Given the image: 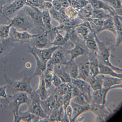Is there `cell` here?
<instances>
[{
    "instance_id": "6da1fadb",
    "label": "cell",
    "mask_w": 122,
    "mask_h": 122,
    "mask_svg": "<svg viewBox=\"0 0 122 122\" xmlns=\"http://www.w3.org/2000/svg\"><path fill=\"white\" fill-rule=\"evenodd\" d=\"M26 92H17L12 95H7L9 102L8 109L12 112L14 118L19 116V110L21 105L26 104L29 106L30 104L31 99L28 95Z\"/></svg>"
},
{
    "instance_id": "7a4b0ae2",
    "label": "cell",
    "mask_w": 122,
    "mask_h": 122,
    "mask_svg": "<svg viewBox=\"0 0 122 122\" xmlns=\"http://www.w3.org/2000/svg\"><path fill=\"white\" fill-rule=\"evenodd\" d=\"M4 78L7 84L12 88L13 93L22 92L30 95L34 90L30 84V77H25L20 80L16 81L11 79L5 74Z\"/></svg>"
},
{
    "instance_id": "3957f363",
    "label": "cell",
    "mask_w": 122,
    "mask_h": 122,
    "mask_svg": "<svg viewBox=\"0 0 122 122\" xmlns=\"http://www.w3.org/2000/svg\"><path fill=\"white\" fill-rule=\"evenodd\" d=\"M94 36L97 45L98 56L100 60L99 63L110 67L114 71L122 72V69L113 65L110 62L109 60L110 53L108 49L103 43L99 40L96 34H94Z\"/></svg>"
},
{
    "instance_id": "277c9868",
    "label": "cell",
    "mask_w": 122,
    "mask_h": 122,
    "mask_svg": "<svg viewBox=\"0 0 122 122\" xmlns=\"http://www.w3.org/2000/svg\"><path fill=\"white\" fill-rule=\"evenodd\" d=\"M90 106V110L95 115L97 122H105L114 114L109 110L105 104H99L92 103Z\"/></svg>"
},
{
    "instance_id": "5b68a950",
    "label": "cell",
    "mask_w": 122,
    "mask_h": 122,
    "mask_svg": "<svg viewBox=\"0 0 122 122\" xmlns=\"http://www.w3.org/2000/svg\"><path fill=\"white\" fill-rule=\"evenodd\" d=\"M30 95L31 101L27 110L40 118H48L49 116L45 113L41 106L39 96L35 90H34Z\"/></svg>"
},
{
    "instance_id": "8992f818",
    "label": "cell",
    "mask_w": 122,
    "mask_h": 122,
    "mask_svg": "<svg viewBox=\"0 0 122 122\" xmlns=\"http://www.w3.org/2000/svg\"><path fill=\"white\" fill-rule=\"evenodd\" d=\"M12 24V26L17 29H20L23 31H32L34 25L24 16L19 13L17 14L11 19H7Z\"/></svg>"
},
{
    "instance_id": "52a82bcc",
    "label": "cell",
    "mask_w": 122,
    "mask_h": 122,
    "mask_svg": "<svg viewBox=\"0 0 122 122\" xmlns=\"http://www.w3.org/2000/svg\"><path fill=\"white\" fill-rule=\"evenodd\" d=\"M38 35L32 34L27 31H19L13 27L11 28L9 34L12 42H18L21 43H30V39Z\"/></svg>"
},
{
    "instance_id": "ba28073f",
    "label": "cell",
    "mask_w": 122,
    "mask_h": 122,
    "mask_svg": "<svg viewBox=\"0 0 122 122\" xmlns=\"http://www.w3.org/2000/svg\"><path fill=\"white\" fill-rule=\"evenodd\" d=\"M30 43L32 47L39 49L47 48L53 46L47 36L46 31L38 34L31 38Z\"/></svg>"
},
{
    "instance_id": "9c48e42d",
    "label": "cell",
    "mask_w": 122,
    "mask_h": 122,
    "mask_svg": "<svg viewBox=\"0 0 122 122\" xmlns=\"http://www.w3.org/2000/svg\"><path fill=\"white\" fill-rule=\"evenodd\" d=\"M41 106L45 113L49 116L52 111L60 107L58 104L56 95H50L46 100L40 101Z\"/></svg>"
},
{
    "instance_id": "30bf717a",
    "label": "cell",
    "mask_w": 122,
    "mask_h": 122,
    "mask_svg": "<svg viewBox=\"0 0 122 122\" xmlns=\"http://www.w3.org/2000/svg\"><path fill=\"white\" fill-rule=\"evenodd\" d=\"M39 77L38 86L35 91L39 95L41 100L43 101L46 99L50 95L54 93L55 87L52 85L50 88L47 89L46 87L43 73Z\"/></svg>"
},
{
    "instance_id": "8fae6325",
    "label": "cell",
    "mask_w": 122,
    "mask_h": 122,
    "mask_svg": "<svg viewBox=\"0 0 122 122\" xmlns=\"http://www.w3.org/2000/svg\"><path fill=\"white\" fill-rule=\"evenodd\" d=\"M68 61L66 54L62 49V46H60L54 52L47 64L53 65L57 64L66 65Z\"/></svg>"
},
{
    "instance_id": "7c38bea8",
    "label": "cell",
    "mask_w": 122,
    "mask_h": 122,
    "mask_svg": "<svg viewBox=\"0 0 122 122\" xmlns=\"http://www.w3.org/2000/svg\"><path fill=\"white\" fill-rule=\"evenodd\" d=\"M60 46H53L44 49H39L32 47L39 58L44 63L47 64L51 59L55 51Z\"/></svg>"
},
{
    "instance_id": "4fadbf2b",
    "label": "cell",
    "mask_w": 122,
    "mask_h": 122,
    "mask_svg": "<svg viewBox=\"0 0 122 122\" xmlns=\"http://www.w3.org/2000/svg\"><path fill=\"white\" fill-rule=\"evenodd\" d=\"M104 75L102 89L109 90L113 88H122V78Z\"/></svg>"
},
{
    "instance_id": "5bb4252c",
    "label": "cell",
    "mask_w": 122,
    "mask_h": 122,
    "mask_svg": "<svg viewBox=\"0 0 122 122\" xmlns=\"http://www.w3.org/2000/svg\"><path fill=\"white\" fill-rule=\"evenodd\" d=\"M28 52L34 56L36 63L35 71L33 75L30 77L32 78L37 76H39L42 74L46 69L47 64L44 63L39 58L32 47L28 45Z\"/></svg>"
},
{
    "instance_id": "9a60e30c",
    "label": "cell",
    "mask_w": 122,
    "mask_h": 122,
    "mask_svg": "<svg viewBox=\"0 0 122 122\" xmlns=\"http://www.w3.org/2000/svg\"><path fill=\"white\" fill-rule=\"evenodd\" d=\"M71 82L74 86L91 99V94L92 90L88 82L80 79L71 78Z\"/></svg>"
},
{
    "instance_id": "2e32d148",
    "label": "cell",
    "mask_w": 122,
    "mask_h": 122,
    "mask_svg": "<svg viewBox=\"0 0 122 122\" xmlns=\"http://www.w3.org/2000/svg\"><path fill=\"white\" fill-rule=\"evenodd\" d=\"M89 3L93 9H102L112 17L117 15L114 9L107 2L101 0H91Z\"/></svg>"
},
{
    "instance_id": "e0dca14e",
    "label": "cell",
    "mask_w": 122,
    "mask_h": 122,
    "mask_svg": "<svg viewBox=\"0 0 122 122\" xmlns=\"http://www.w3.org/2000/svg\"><path fill=\"white\" fill-rule=\"evenodd\" d=\"M70 105L72 110L71 122H73L80 114L90 110V104L82 105L77 104L71 100Z\"/></svg>"
},
{
    "instance_id": "ac0fdd59",
    "label": "cell",
    "mask_w": 122,
    "mask_h": 122,
    "mask_svg": "<svg viewBox=\"0 0 122 122\" xmlns=\"http://www.w3.org/2000/svg\"><path fill=\"white\" fill-rule=\"evenodd\" d=\"M108 91L102 89L95 91L92 90L91 94L92 103L105 104L107 94Z\"/></svg>"
},
{
    "instance_id": "d6986e66",
    "label": "cell",
    "mask_w": 122,
    "mask_h": 122,
    "mask_svg": "<svg viewBox=\"0 0 122 122\" xmlns=\"http://www.w3.org/2000/svg\"><path fill=\"white\" fill-rule=\"evenodd\" d=\"M65 66L63 64L54 65V73L60 78L63 82L71 83V78L66 70Z\"/></svg>"
},
{
    "instance_id": "ffe728a7",
    "label": "cell",
    "mask_w": 122,
    "mask_h": 122,
    "mask_svg": "<svg viewBox=\"0 0 122 122\" xmlns=\"http://www.w3.org/2000/svg\"><path fill=\"white\" fill-rule=\"evenodd\" d=\"M19 116L14 119V122H19L21 121L29 122H39L40 118L27 110L21 112Z\"/></svg>"
},
{
    "instance_id": "44dd1931",
    "label": "cell",
    "mask_w": 122,
    "mask_h": 122,
    "mask_svg": "<svg viewBox=\"0 0 122 122\" xmlns=\"http://www.w3.org/2000/svg\"><path fill=\"white\" fill-rule=\"evenodd\" d=\"M78 67L79 72L77 78L84 80L89 83L93 78L90 75L89 62L82 63Z\"/></svg>"
},
{
    "instance_id": "7402d4cb",
    "label": "cell",
    "mask_w": 122,
    "mask_h": 122,
    "mask_svg": "<svg viewBox=\"0 0 122 122\" xmlns=\"http://www.w3.org/2000/svg\"><path fill=\"white\" fill-rule=\"evenodd\" d=\"M66 115L63 106H61L52 111L48 118L49 122H62Z\"/></svg>"
},
{
    "instance_id": "603a6c76",
    "label": "cell",
    "mask_w": 122,
    "mask_h": 122,
    "mask_svg": "<svg viewBox=\"0 0 122 122\" xmlns=\"http://www.w3.org/2000/svg\"><path fill=\"white\" fill-rule=\"evenodd\" d=\"M53 66L52 64H47L46 69L43 73L46 87L47 89L50 88L52 85L51 80L54 74Z\"/></svg>"
},
{
    "instance_id": "cb8c5ba5",
    "label": "cell",
    "mask_w": 122,
    "mask_h": 122,
    "mask_svg": "<svg viewBox=\"0 0 122 122\" xmlns=\"http://www.w3.org/2000/svg\"><path fill=\"white\" fill-rule=\"evenodd\" d=\"M99 74L122 78V72L116 73L110 67L99 63H98Z\"/></svg>"
},
{
    "instance_id": "d4e9b609",
    "label": "cell",
    "mask_w": 122,
    "mask_h": 122,
    "mask_svg": "<svg viewBox=\"0 0 122 122\" xmlns=\"http://www.w3.org/2000/svg\"><path fill=\"white\" fill-rule=\"evenodd\" d=\"M74 86L71 83L63 82L57 87H55L54 93L57 96H62L71 92Z\"/></svg>"
},
{
    "instance_id": "484cf974",
    "label": "cell",
    "mask_w": 122,
    "mask_h": 122,
    "mask_svg": "<svg viewBox=\"0 0 122 122\" xmlns=\"http://www.w3.org/2000/svg\"><path fill=\"white\" fill-rule=\"evenodd\" d=\"M104 75L99 74L93 78L89 83L93 91L102 89Z\"/></svg>"
},
{
    "instance_id": "4316f807",
    "label": "cell",
    "mask_w": 122,
    "mask_h": 122,
    "mask_svg": "<svg viewBox=\"0 0 122 122\" xmlns=\"http://www.w3.org/2000/svg\"><path fill=\"white\" fill-rule=\"evenodd\" d=\"M65 69L66 72L71 78H77L79 72L78 67L73 60L66 65Z\"/></svg>"
},
{
    "instance_id": "83f0119b",
    "label": "cell",
    "mask_w": 122,
    "mask_h": 122,
    "mask_svg": "<svg viewBox=\"0 0 122 122\" xmlns=\"http://www.w3.org/2000/svg\"><path fill=\"white\" fill-rule=\"evenodd\" d=\"M84 52V49L82 47L79 45H75L73 48L67 51V54L70 55V59L67 64L74 60L79 56L83 54Z\"/></svg>"
},
{
    "instance_id": "f1b7e54d",
    "label": "cell",
    "mask_w": 122,
    "mask_h": 122,
    "mask_svg": "<svg viewBox=\"0 0 122 122\" xmlns=\"http://www.w3.org/2000/svg\"><path fill=\"white\" fill-rule=\"evenodd\" d=\"M12 42L10 37L5 40L2 42H0V59H2L4 56H6L9 52V47L12 46L9 45Z\"/></svg>"
},
{
    "instance_id": "f546056e",
    "label": "cell",
    "mask_w": 122,
    "mask_h": 122,
    "mask_svg": "<svg viewBox=\"0 0 122 122\" xmlns=\"http://www.w3.org/2000/svg\"><path fill=\"white\" fill-rule=\"evenodd\" d=\"M112 17L104 10L101 9H93L91 18L105 20Z\"/></svg>"
},
{
    "instance_id": "4dcf8cb0",
    "label": "cell",
    "mask_w": 122,
    "mask_h": 122,
    "mask_svg": "<svg viewBox=\"0 0 122 122\" xmlns=\"http://www.w3.org/2000/svg\"><path fill=\"white\" fill-rule=\"evenodd\" d=\"M93 10L91 4L89 3L78 12V16L85 19L91 18Z\"/></svg>"
},
{
    "instance_id": "1f68e13d",
    "label": "cell",
    "mask_w": 122,
    "mask_h": 122,
    "mask_svg": "<svg viewBox=\"0 0 122 122\" xmlns=\"http://www.w3.org/2000/svg\"><path fill=\"white\" fill-rule=\"evenodd\" d=\"M41 16L46 31L50 30L54 28L51 24L50 14L47 10H44L43 11Z\"/></svg>"
},
{
    "instance_id": "d6a6232c",
    "label": "cell",
    "mask_w": 122,
    "mask_h": 122,
    "mask_svg": "<svg viewBox=\"0 0 122 122\" xmlns=\"http://www.w3.org/2000/svg\"><path fill=\"white\" fill-rule=\"evenodd\" d=\"M112 18V17L109 18L104 20L103 25L101 31L108 30L111 31L115 36V30Z\"/></svg>"
},
{
    "instance_id": "836d02e7",
    "label": "cell",
    "mask_w": 122,
    "mask_h": 122,
    "mask_svg": "<svg viewBox=\"0 0 122 122\" xmlns=\"http://www.w3.org/2000/svg\"><path fill=\"white\" fill-rule=\"evenodd\" d=\"M75 30L77 33L81 35L86 40L89 34L90 31H92L88 27L81 24L76 26L75 28Z\"/></svg>"
},
{
    "instance_id": "e575fe53",
    "label": "cell",
    "mask_w": 122,
    "mask_h": 122,
    "mask_svg": "<svg viewBox=\"0 0 122 122\" xmlns=\"http://www.w3.org/2000/svg\"><path fill=\"white\" fill-rule=\"evenodd\" d=\"M107 3L114 9L117 15L122 16V5L121 0H108Z\"/></svg>"
},
{
    "instance_id": "d590c367",
    "label": "cell",
    "mask_w": 122,
    "mask_h": 122,
    "mask_svg": "<svg viewBox=\"0 0 122 122\" xmlns=\"http://www.w3.org/2000/svg\"><path fill=\"white\" fill-rule=\"evenodd\" d=\"M25 3V0H16L13 3L8 4V6L11 12L15 13L22 7Z\"/></svg>"
},
{
    "instance_id": "8d00e7d4",
    "label": "cell",
    "mask_w": 122,
    "mask_h": 122,
    "mask_svg": "<svg viewBox=\"0 0 122 122\" xmlns=\"http://www.w3.org/2000/svg\"><path fill=\"white\" fill-rule=\"evenodd\" d=\"M11 23L8 25H5L0 26V38L2 39H5L9 35L10 29L12 26Z\"/></svg>"
},
{
    "instance_id": "74e56055",
    "label": "cell",
    "mask_w": 122,
    "mask_h": 122,
    "mask_svg": "<svg viewBox=\"0 0 122 122\" xmlns=\"http://www.w3.org/2000/svg\"><path fill=\"white\" fill-rule=\"evenodd\" d=\"M66 42L64 36L60 33L57 30L56 36L51 44L53 46H62L65 45Z\"/></svg>"
},
{
    "instance_id": "f35d334b",
    "label": "cell",
    "mask_w": 122,
    "mask_h": 122,
    "mask_svg": "<svg viewBox=\"0 0 122 122\" xmlns=\"http://www.w3.org/2000/svg\"><path fill=\"white\" fill-rule=\"evenodd\" d=\"M95 62L93 61L89 62L90 75L92 77H94L99 74L98 63Z\"/></svg>"
},
{
    "instance_id": "ab89813d",
    "label": "cell",
    "mask_w": 122,
    "mask_h": 122,
    "mask_svg": "<svg viewBox=\"0 0 122 122\" xmlns=\"http://www.w3.org/2000/svg\"><path fill=\"white\" fill-rule=\"evenodd\" d=\"M65 13L68 17L71 19H75L78 17V12L70 6L66 8Z\"/></svg>"
},
{
    "instance_id": "60d3db41",
    "label": "cell",
    "mask_w": 122,
    "mask_h": 122,
    "mask_svg": "<svg viewBox=\"0 0 122 122\" xmlns=\"http://www.w3.org/2000/svg\"><path fill=\"white\" fill-rule=\"evenodd\" d=\"M61 96L62 106L65 110L66 107L70 105L71 101L72 98L71 92Z\"/></svg>"
},
{
    "instance_id": "b9f144b4",
    "label": "cell",
    "mask_w": 122,
    "mask_h": 122,
    "mask_svg": "<svg viewBox=\"0 0 122 122\" xmlns=\"http://www.w3.org/2000/svg\"><path fill=\"white\" fill-rule=\"evenodd\" d=\"M86 45L88 48L93 51L98 50V46L96 41L92 38H88L86 41Z\"/></svg>"
},
{
    "instance_id": "7bdbcfd3",
    "label": "cell",
    "mask_w": 122,
    "mask_h": 122,
    "mask_svg": "<svg viewBox=\"0 0 122 122\" xmlns=\"http://www.w3.org/2000/svg\"><path fill=\"white\" fill-rule=\"evenodd\" d=\"M8 99L0 97V112H3L8 109Z\"/></svg>"
},
{
    "instance_id": "ee69618b",
    "label": "cell",
    "mask_w": 122,
    "mask_h": 122,
    "mask_svg": "<svg viewBox=\"0 0 122 122\" xmlns=\"http://www.w3.org/2000/svg\"><path fill=\"white\" fill-rule=\"evenodd\" d=\"M51 82L52 84L55 87H57L63 82L60 78L54 73Z\"/></svg>"
},
{
    "instance_id": "f6af8a7d",
    "label": "cell",
    "mask_w": 122,
    "mask_h": 122,
    "mask_svg": "<svg viewBox=\"0 0 122 122\" xmlns=\"http://www.w3.org/2000/svg\"><path fill=\"white\" fill-rule=\"evenodd\" d=\"M70 5L78 12L81 9L78 0H71Z\"/></svg>"
},
{
    "instance_id": "bcb514c9",
    "label": "cell",
    "mask_w": 122,
    "mask_h": 122,
    "mask_svg": "<svg viewBox=\"0 0 122 122\" xmlns=\"http://www.w3.org/2000/svg\"><path fill=\"white\" fill-rule=\"evenodd\" d=\"M8 86L7 84L0 86V97L7 99L6 90Z\"/></svg>"
},
{
    "instance_id": "7dc6e473",
    "label": "cell",
    "mask_w": 122,
    "mask_h": 122,
    "mask_svg": "<svg viewBox=\"0 0 122 122\" xmlns=\"http://www.w3.org/2000/svg\"><path fill=\"white\" fill-rule=\"evenodd\" d=\"M51 3L53 7L57 11L59 10L62 7L61 2L59 0H53Z\"/></svg>"
},
{
    "instance_id": "c3c4849f",
    "label": "cell",
    "mask_w": 122,
    "mask_h": 122,
    "mask_svg": "<svg viewBox=\"0 0 122 122\" xmlns=\"http://www.w3.org/2000/svg\"><path fill=\"white\" fill-rule=\"evenodd\" d=\"M65 111L66 114L70 120V122H71L72 110V108L70 105H68L66 107Z\"/></svg>"
},
{
    "instance_id": "681fc988",
    "label": "cell",
    "mask_w": 122,
    "mask_h": 122,
    "mask_svg": "<svg viewBox=\"0 0 122 122\" xmlns=\"http://www.w3.org/2000/svg\"><path fill=\"white\" fill-rule=\"evenodd\" d=\"M43 5L44 7L47 10H50L53 7L51 3L48 1L44 2L43 3Z\"/></svg>"
},
{
    "instance_id": "f907efd6",
    "label": "cell",
    "mask_w": 122,
    "mask_h": 122,
    "mask_svg": "<svg viewBox=\"0 0 122 122\" xmlns=\"http://www.w3.org/2000/svg\"><path fill=\"white\" fill-rule=\"evenodd\" d=\"M62 7L66 8L70 6V4L67 0H60Z\"/></svg>"
},
{
    "instance_id": "816d5d0a",
    "label": "cell",
    "mask_w": 122,
    "mask_h": 122,
    "mask_svg": "<svg viewBox=\"0 0 122 122\" xmlns=\"http://www.w3.org/2000/svg\"><path fill=\"white\" fill-rule=\"evenodd\" d=\"M80 6L82 8L89 3H90L87 0H78Z\"/></svg>"
},
{
    "instance_id": "f5cc1de1",
    "label": "cell",
    "mask_w": 122,
    "mask_h": 122,
    "mask_svg": "<svg viewBox=\"0 0 122 122\" xmlns=\"http://www.w3.org/2000/svg\"><path fill=\"white\" fill-rule=\"evenodd\" d=\"M6 4V0H0V12L1 13L3 7Z\"/></svg>"
},
{
    "instance_id": "db71d44e",
    "label": "cell",
    "mask_w": 122,
    "mask_h": 122,
    "mask_svg": "<svg viewBox=\"0 0 122 122\" xmlns=\"http://www.w3.org/2000/svg\"><path fill=\"white\" fill-rule=\"evenodd\" d=\"M6 4H8L14 2L16 0H6Z\"/></svg>"
},
{
    "instance_id": "11a10c76",
    "label": "cell",
    "mask_w": 122,
    "mask_h": 122,
    "mask_svg": "<svg viewBox=\"0 0 122 122\" xmlns=\"http://www.w3.org/2000/svg\"><path fill=\"white\" fill-rule=\"evenodd\" d=\"M102 0L104 1H105V2H106L107 3V1L108 0ZM87 0L89 1V3L90 1L91 0Z\"/></svg>"
},
{
    "instance_id": "9f6ffc18",
    "label": "cell",
    "mask_w": 122,
    "mask_h": 122,
    "mask_svg": "<svg viewBox=\"0 0 122 122\" xmlns=\"http://www.w3.org/2000/svg\"><path fill=\"white\" fill-rule=\"evenodd\" d=\"M68 0V1H69V2L70 4V2H71V0Z\"/></svg>"
},
{
    "instance_id": "6f0895ef",
    "label": "cell",
    "mask_w": 122,
    "mask_h": 122,
    "mask_svg": "<svg viewBox=\"0 0 122 122\" xmlns=\"http://www.w3.org/2000/svg\"><path fill=\"white\" fill-rule=\"evenodd\" d=\"M1 22L0 21V25L1 24Z\"/></svg>"
},
{
    "instance_id": "680465c9",
    "label": "cell",
    "mask_w": 122,
    "mask_h": 122,
    "mask_svg": "<svg viewBox=\"0 0 122 122\" xmlns=\"http://www.w3.org/2000/svg\"></svg>"
}]
</instances>
